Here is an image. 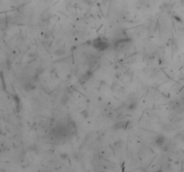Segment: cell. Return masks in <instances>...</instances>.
<instances>
[{
	"instance_id": "obj_2",
	"label": "cell",
	"mask_w": 184,
	"mask_h": 172,
	"mask_svg": "<svg viewBox=\"0 0 184 172\" xmlns=\"http://www.w3.org/2000/svg\"><path fill=\"white\" fill-rule=\"evenodd\" d=\"M156 143H157V145H159V146H161V145L165 144V136H164V135H159V136H157V138H156Z\"/></svg>"
},
{
	"instance_id": "obj_1",
	"label": "cell",
	"mask_w": 184,
	"mask_h": 172,
	"mask_svg": "<svg viewBox=\"0 0 184 172\" xmlns=\"http://www.w3.org/2000/svg\"><path fill=\"white\" fill-rule=\"evenodd\" d=\"M93 47L99 51L106 50L109 48V42L102 38H97L93 41Z\"/></svg>"
}]
</instances>
